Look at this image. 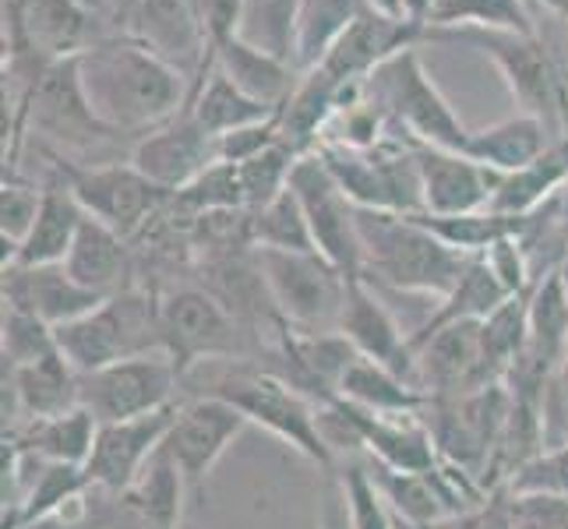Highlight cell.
<instances>
[{
  "mask_svg": "<svg viewBox=\"0 0 568 529\" xmlns=\"http://www.w3.org/2000/svg\"><path fill=\"white\" fill-rule=\"evenodd\" d=\"M301 152H293L283 139L258 152L254 160L241 163V187H244V208L247 212H258L265 208L272 199H280V194L290 187V176H293V166H297Z\"/></svg>",
  "mask_w": 568,
  "mask_h": 529,
  "instance_id": "39",
  "label": "cell"
},
{
  "mask_svg": "<svg viewBox=\"0 0 568 529\" xmlns=\"http://www.w3.org/2000/svg\"><path fill=\"white\" fill-rule=\"evenodd\" d=\"M336 396L346 399L349 406H361L367 414H382V417H420L427 406V396L414 382H406L396 370L364 357H357L354 367L346 370Z\"/></svg>",
  "mask_w": 568,
  "mask_h": 529,
  "instance_id": "33",
  "label": "cell"
},
{
  "mask_svg": "<svg viewBox=\"0 0 568 529\" xmlns=\"http://www.w3.org/2000/svg\"><path fill=\"white\" fill-rule=\"evenodd\" d=\"M280 142V113L268 116L262 124H251V128H241V131H230L220 139V160L223 163H247L254 160L258 152L272 149Z\"/></svg>",
  "mask_w": 568,
  "mask_h": 529,
  "instance_id": "46",
  "label": "cell"
},
{
  "mask_svg": "<svg viewBox=\"0 0 568 529\" xmlns=\"http://www.w3.org/2000/svg\"><path fill=\"white\" fill-rule=\"evenodd\" d=\"M343 424L354 430L361 456L378 462L385 469H399V474H427L442 462L438 445L430 438V430L420 417H382V414H367L361 406H349L346 399L332 396L328 403Z\"/></svg>",
  "mask_w": 568,
  "mask_h": 529,
  "instance_id": "21",
  "label": "cell"
},
{
  "mask_svg": "<svg viewBox=\"0 0 568 529\" xmlns=\"http://www.w3.org/2000/svg\"><path fill=\"white\" fill-rule=\"evenodd\" d=\"M251 244L262 251H318L297 191L286 187L265 208L251 212Z\"/></svg>",
  "mask_w": 568,
  "mask_h": 529,
  "instance_id": "38",
  "label": "cell"
},
{
  "mask_svg": "<svg viewBox=\"0 0 568 529\" xmlns=\"http://www.w3.org/2000/svg\"><path fill=\"white\" fill-rule=\"evenodd\" d=\"M367 4L375 8V11H382V14H388V18H403V22H406L403 0H367Z\"/></svg>",
  "mask_w": 568,
  "mask_h": 529,
  "instance_id": "49",
  "label": "cell"
},
{
  "mask_svg": "<svg viewBox=\"0 0 568 529\" xmlns=\"http://www.w3.org/2000/svg\"><path fill=\"white\" fill-rule=\"evenodd\" d=\"M128 163L142 176H149L160 191L178 194L212 163H220V139L194 121L191 110H184L163 128H152L149 134H142L134 142Z\"/></svg>",
  "mask_w": 568,
  "mask_h": 529,
  "instance_id": "18",
  "label": "cell"
},
{
  "mask_svg": "<svg viewBox=\"0 0 568 529\" xmlns=\"http://www.w3.org/2000/svg\"><path fill=\"white\" fill-rule=\"evenodd\" d=\"M26 116L47 142L61 149H89L106 134H116L92 113L78 74V57L36 71V82L26 89Z\"/></svg>",
  "mask_w": 568,
  "mask_h": 529,
  "instance_id": "14",
  "label": "cell"
},
{
  "mask_svg": "<svg viewBox=\"0 0 568 529\" xmlns=\"http://www.w3.org/2000/svg\"><path fill=\"white\" fill-rule=\"evenodd\" d=\"M95 435H100V420H95L85 406H74V409H68V414L29 420L22 430L4 435V441L26 448V452L47 459V462L85 466L92 456Z\"/></svg>",
  "mask_w": 568,
  "mask_h": 529,
  "instance_id": "32",
  "label": "cell"
},
{
  "mask_svg": "<svg viewBox=\"0 0 568 529\" xmlns=\"http://www.w3.org/2000/svg\"><path fill=\"white\" fill-rule=\"evenodd\" d=\"M244 8H247V0H199V11H202L212 50L230 43V39L237 35Z\"/></svg>",
  "mask_w": 568,
  "mask_h": 529,
  "instance_id": "47",
  "label": "cell"
},
{
  "mask_svg": "<svg viewBox=\"0 0 568 529\" xmlns=\"http://www.w3.org/2000/svg\"><path fill=\"white\" fill-rule=\"evenodd\" d=\"M459 35L498 64L508 89L516 92L523 113L537 116L551 131L565 124L568 82L561 78L551 50L540 43V35L495 32V29H459Z\"/></svg>",
  "mask_w": 568,
  "mask_h": 529,
  "instance_id": "10",
  "label": "cell"
},
{
  "mask_svg": "<svg viewBox=\"0 0 568 529\" xmlns=\"http://www.w3.org/2000/svg\"><path fill=\"white\" fill-rule=\"evenodd\" d=\"M43 205V187L29 184L22 176L8 173L4 187H0V241H4V265L14 262L18 247L29 237V230Z\"/></svg>",
  "mask_w": 568,
  "mask_h": 529,
  "instance_id": "43",
  "label": "cell"
},
{
  "mask_svg": "<svg viewBox=\"0 0 568 529\" xmlns=\"http://www.w3.org/2000/svg\"><path fill=\"white\" fill-rule=\"evenodd\" d=\"M178 406L160 409V414L134 417V420H116L100 424L92 456L85 462V474L92 487H100L106 495H124L128 487L139 480V474L149 466V459L160 452L173 420H178Z\"/></svg>",
  "mask_w": 568,
  "mask_h": 529,
  "instance_id": "19",
  "label": "cell"
},
{
  "mask_svg": "<svg viewBox=\"0 0 568 529\" xmlns=\"http://www.w3.org/2000/svg\"><path fill=\"white\" fill-rule=\"evenodd\" d=\"M57 346L78 367V375H92L128 357L163 353L160 293L131 286L116 297H106L89 315L57 328Z\"/></svg>",
  "mask_w": 568,
  "mask_h": 529,
  "instance_id": "4",
  "label": "cell"
},
{
  "mask_svg": "<svg viewBox=\"0 0 568 529\" xmlns=\"http://www.w3.org/2000/svg\"><path fill=\"white\" fill-rule=\"evenodd\" d=\"M160 332L163 353L178 364L181 378L205 364L254 360L262 353L258 339L244 332L237 318L199 283L160 293Z\"/></svg>",
  "mask_w": 568,
  "mask_h": 529,
  "instance_id": "5",
  "label": "cell"
},
{
  "mask_svg": "<svg viewBox=\"0 0 568 529\" xmlns=\"http://www.w3.org/2000/svg\"><path fill=\"white\" fill-rule=\"evenodd\" d=\"M430 29H495L537 35L526 0H435L427 18Z\"/></svg>",
  "mask_w": 568,
  "mask_h": 529,
  "instance_id": "37",
  "label": "cell"
},
{
  "mask_svg": "<svg viewBox=\"0 0 568 529\" xmlns=\"http://www.w3.org/2000/svg\"><path fill=\"white\" fill-rule=\"evenodd\" d=\"M339 484H343V498H346V516L354 529H399L403 522L396 519V512L388 508V501L382 498L375 477L364 459H349L343 462Z\"/></svg>",
  "mask_w": 568,
  "mask_h": 529,
  "instance_id": "40",
  "label": "cell"
},
{
  "mask_svg": "<svg viewBox=\"0 0 568 529\" xmlns=\"http://www.w3.org/2000/svg\"><path fill=\"white\" fill-rule=\"evenodd\" d=\"M505 529H568V498L558 495H513L501 505Z\"/></svg>",
  "mask_w": 568,
  "mask_h": 529,
  "instance_id": "45",
  "label": "cell"
},
{
  "mask_svg": "<svg viewBox=\"0 0 568 529\" xmlns=\"http://www.w3.org/2000/svg\"><path fill=\"white\" fill-rule=\"evenodd\" d=\"M57 328L39 322L36 315H26V311L4 307V322H0V360H8L14 367L36 364L57 353Z\"/></svg>",
  "mask_w": 568,
  "mask_h": 529,
  "instance_id": "42",
  "label": "cell"
},
{
  "mask_svg": "<svg viewBox=\"0 0 568 529\" xmlns=\"http://www.w3.org/2000/svg\"><path fill=\"white\" fill-rule=\"evenodd\" d=\"M290 187L297 191L304 205L311 237L325 258L343 268L349 279L364 276V244H361V208L349 202V194L328 173L318 152H307L293 166Z\"/></svg>",
  "mask_w": 568,
  "mask_h": 529,
  "instance_id": "12",
  "label": "cell"
},
{
  "mask_svg": "<svg viewBox=\"0 0 568 529\" xmlns=\"http://www.w3.org/2000/svg\"><path fill=\"white\" fill-rule=\"evenodd\" d=\"M361 244H364V279H378L392 289L445 297L466 265L477 258L448 247L414 215L361 208Z\"/></svg>",
  "mask_w": 568,
  "mask_h": 529,
  "instance_id": "3",
  "label": "cell"
},
{
  "mask_svg": "<svg viewBox=\"0 0 568 529\" xmlns=\"http://www.w3.org/2000/svg\"><path fill=\"white\" fill-rule=\"evenodd\" d=\"M371 11L367 0H304L301 8V35H297V68L301 74L315 71L336 39Z\"/></svg>",
  "mask_w": 568,
  "mask_h": 529,
  "instance_id": "36",
  "label": "cell"
},
{
  "mask_svg": "<svg viewBox=\"0 0 568 529\" xmlns=\"http://www.w3.org/2000/svg\"><path fill=\"white\" fill-rule=\"evenodd\" d=\"M247 427L251 424L241 417V409H233L230 403L215 396H194L181 403L178 420H173L163 448L173 456V462L181 466L191 495H202L212 469L220 466V459L230 452V445L237 441Z\"/></svg>",
  "mask_w": 568,
  "mask_h": 529,
  "instance_id": "16",
  "label": "cell"
},
{
  "mask_svg": "<svg viewBox=\"0 0 568 529\" xmlns=\"http://www.w3.org/2000/svg\"><path fill=\"white\" fill-rule=\"evenodd\" d=\"M417 32L420 29L403 22V18H388V14L371 8L336 39V47L325 53L318 71L328 74L332 82H339V85L364 82V78L371 71H378L388 57H396L399 50L414 47Z\"/></svg>",
  "mask_w": 568,
  "mask_h": 529,
  "instance_id": "25",
  "label": "cell"
},
{
  "mask_svg": "<svg viewBox=\"0 0 568 529\" xmlns=\"http://www.w3.org/2000/svg\"><path fill=\"white\" fill-rule=\"evenodd\" d=\"M128 35L152 50L160 61L187 74L191 82L212 68V43L199 0H131L121 11Z\"/></svg>",
  "mask_w": 568,
  "mask_h": 529,
  "instance_id": "15",
  "label": "cell"
},
{
  "mask_svg": "<svg viewBox=\"0 0 568 529\" xmlns=\"http://www.w3.org/2000/svg\"><path fill=\"white\" fill-rule=\"evenodd\" d=\"M339 332L354 343V349L364 360H375L388 370H396L399 378L417 382V349L409 332L399 328V322L392 318V311L382 304V297L371 289V279H349L346 289V307L339 318ZM424 391V388H420Z\"/></svg>",
  "mask_w": 568,
  "mask_h": 529,
  "instance_id": "22",
  "label": "cell"
},
{
  "mask_svg": "<svg viewBox=\"0 0 568 529\" xmlns=\"http://www.w3.org/2000/svg\"><path fill=\"white\" fill-rule=\"evenodd\" d=\"M212 68H220L233 85L251 95V100H258L272 110H283L290 103L293 89L301 85L297 68H290V64L276 61V57L247 47L237 35H233L230 43L212 50Z\"/></svg>",
  "mask_w": 568,
  "mask_h": 529,
  "instance_id": "30",
  "label": "cell"
},
{
  "mask_svg": "<svg viewBox=\"0 0 568 529\" xmlns=\"http://www.w3.org/2000/svg\"><path fill=\"white\" fill-rule=\"evenodd\" d=\"M508 297H513V293L501 286V279L495 276V268L484 262V254H477V258L466 265L463 279L442 297L435 315H430L417 332H409V339H414V349L420 343H427L430 336H435V332H442L445 325L491 318Z\"/></svg>",
  "mask_w": 568,
  "mask_h": 529,
  "instance_id": "31",
  "label": "cell"
},
{
  "mask_svg": "<svg viewBox=\"0 0 568 529\" xmlns=\"http://www.w3.org/2000/svg\"><path fill=\"white\" fill-rule=\"evenodd\" d=\"M113 508H121V495H106L92 487L82 498L68 501L61 512L32 519L22 529H113Z\"/></svg>",
  "mask_w": 568,
  "mask_h": 529,
  "instance_id": "44",
  "label": "cell"
},
{
  "mask_svg": "<svg viewBox=\"0 0 568 529\" xmlns=\"http://www.w3.org/2000/svg\"><path fill=\"white\" fill-rule=\"evenodd\" d=\"M11 22V50L32 53L43 64L71 61L95 47L106 32L100 29V11L82 0H4Z\"/></svg>",
  "mask_w": 568,
  "mask_h": 529,
  "instance_id": "13",
  "label": "cell"
},
{
  "mask_svg": "<svg viewBox=\"0 0 568 529\" xmlns=\"http://www.w3.org/2000/svg\"><path fill=\"white\" fill-rule=\"evenodd\" d=\"M187 215H209V212H230V208H244V187H241V166L237 163H212L202 176L173 194Z\"/></svg>",
  "mask_w": 568,
  "mask_h": 529,
  "instance_id": "41",
  "label": "cell"
},
{
  "mask_svg": "<svg viewBox=\"0 0 568 529\" xmlns=\"http://www.w3.org/2000/svg\"><path fill=\"white\" fill-rule=\"evenodd\" d=\"M57 173L64 176L78 205L89 220L110 226L124 241L142 237L149 223L170 202V194L155 187L131 163H68L57 160Z\"/></svg>",
  "mask_w": 568,
  "mask_h": 529,
  "instance_id": "9",
  "label": "cell"
},
{
  "mask_svg": "<svg viewBox=\"0 0 568 529\" xmlns=\"http://www.w3.org/2000/svg\"><path fill=\"white\" fill-rule=\"evenodd\" d=\"M328 173L336 176L339 187L349 194L357 208H378L396 215H420L424 212V191H420V170L409 142L385 139L375 149H343V145H322L315 149Z\"/></svg>",
  "mask_w": 568,
  "mask_h": 529,
  "instance_id": "8",
  "label": "cell"
},
{
  "mask_svg": "<svg viewBox=\"0 0 568 529\" xmlns=\"http://www.w3.org/2000/svg\"><path fill=\"white\" fill-rule=\"evenodd\" d=\"M106 297L85 289L61 265H8L4 268V307L26 311L39 322L61 328L74 318L89 315Z\"/></svg>",
  "mask_w": 568,
  "mask_h": 529,
  "instance_id": "24",
  "label": "cell"
},
{
  "mask_svg": "<svg viewBox=\"0 0 568 529\" xmlns=\"http://www.w3.org/2000/svg\"><path fill=\"white\" fill-rule=\"evenodd\" d=\"M191 375H205V388L199 396L230 403L233 409H241L247 424L286 441L293 452L315 462L322 474H336V452H332L322 430L318 403H311L301 388H293L276 370L262 367L258 360H220L191 370Z\"/></svg>",
  "mask_w": 568,
  "mask_h": 529,
  "instance_id": "2",
  "label": "cell"
},
{
  "mask_svg": "<svg viewBox=\"0 0 568 529\" xmlns=\"http://www.w3.org/2000/svg\"><path fill=\"white\" fill-rule=\"evenodd\" d=\"M547 134H551V128L544 121H537L530 113H519V116H508V121L491 124L484 131H469V142L463 152L474 163H480L484 170L505 176V173H516L523 166L537 163L540 155L555 145Z\"/></svg>",
  "mask_w": 568,
  "mask_h": 529,
  "instance_id": "29",
  "label": "cell"
},
{
  "mask_svg": "<svg viewBox=\"0 0 568 529\" xmlns=\"http://www.w3.org/2000/svg\"><path fill=\"white\" fill-rule=\"evenodd\" d=\"M544 8H551L555 14H561V18H568V0H540Z\"/></svg>",
  "mask_w": 568,
  "mask_h": 529,
  "instance_id": "50",
  "label": "cell"
},
{
  "mask_svg": "<svg viewBox=\"0 0 568 529\" xmlns=\"http://www.w3.org/2000/svg\"><path fill=\"white\" fill-rule=\"evenodd\" d=\"M128 4H131V0H106V8H110V11H116V14H121Z\"/></svg>",
  "mask_w": 568,
  "mask_h": 529,
  "instance_id": "52",
  "label": "cell"
},
{
  "mask_svg": "<svg viewBox=\"0 0 568 529\" xmlns=\"http://www.w3.org/2000/svg\"><path fill=\"white\" fill-rule=\"evenodd\" d=\"M364 95L388 116L392 131L406 134L409 145H438L463 152L469 142V131L427 78L414 47L399 50L378 71H371L364 78Z\"/></svg>",
  "mask_w": 568,
  "mask_h": 529,
  "instance_id": "6",
  "label": "cell"
},
{
  "mask_svg": "<svg viewBox=\"0 0 568 529\" xmlns=\"http://www.w3.org/2000/svg\"><path fill=\"white\" fill-rule=\"evenodd\" d=\"M78 74L92 113L110 131L149 134L181 116L191 103L194 82L160 61L131 35H106L78 57Z\"/></svg>",
  "mask_w": 568,
  "mask_h": 529,
  "instance_id": "1",
  "label": "cell"
},
{
  "mask_svg": "<svg viewBox=\"0 0 568 529\" xmlns=\"http://www.w3.org/2000/svg\"><path fill=\"white\" fill-rule=\"evenodd\" d=\"M128 244L131 241H124L121 233H113L110 226L85 215V223L64 258V268L85 289L100 293V297H116V293L139 286L134 283V254Z\"/></svg>",
  "mask_w": 568,
  "mask_h": 529,
  "instance_id": "26",
  "label": "cell"
},
{
  "mask_svg": "<svg viewBox=\"0 0 568 529\" xmlns=\"http://www.w3.org/2000/svg\"><path fill=\"white\" fill-rule=\"evenodd\" d=\"M318 529H354L346 516V498H343V484L339 474H328L325 495H322V512H318Z\"/></svg>",
  "mask_w": 568,
  "mask_h": 529,
  "instance_id": "48",
  "label": "cell"
},
{
  "mask_svg": "<svg viewBox=\"0 0 568 529\" xmlns=\"http://www.w3.org/2000/svg\"><path fill=\"white\" fill-rule=\"evenodd\" d=\"M187 110L209 134H215V139H223L230 131L251 128V124H262L268 116L280 113L258 100H251V95L233 85L220 68H209L199 82H194Z\"/></svg>",
  "mask_w": 568,
  "mask_h": 529,
  "instance_id": "34",
  "label": "cell"
},
{
  "mask_svg": "<svg viewBox=\"0 0 568 529\" xmlns=\"http://www.w3.org/2000/svg\"><path fill=\"white\" fill-rule=\"evenodd\" d=\"M258 251L272 301L290 332H339L349 276L322 251Z\"/></svg>",
  "mask_w": 568,
  "mask_h": 529,
  "instance_id": "7",
  "label": "cell"
},
{
  "mask_svg": "<svg viewBox=\"0 0 568 529\" xmlns=\"http://www.w3.org/2000/svg\"><path fill=\"white\" fill-rule=\"evenodd\" d=\"M561 212H565V223H568V184L561 187Z\"/></svg>",
  "mask_w": 568,
  "mask_h": 529,
  "instance_id": "53",
  "label": "cell"
},
{
  "mask_svg": "<svg viewBox=\"0 0 568 529\" xmlns=\"http://www.w3.org/2000/svg\"><path fill=\"white\" fill-rule=\"evenodd\" d=\"M304 0H247L237 39L262 50L276 61L297 68V35H301ZM301 71V68H297Z\"/></svg>",
  "mask_w": 568,
  "mask_h": 529,
  "instance_id": "35",
  "label": "cell"
},
{
  "mask_svg": "<svg viewBox=\"0 0 568 529\" xmlns=\"http://www.w3.org/2000/svg\"><path fill=\"white\" fill-rule=\"evenodd\" d=\"M181 388L184 378L178 364L166 353H145L82 375V406L100 424H116L178 406Z\"/></svg>",
  "mask_w": 568,
  "mask_h": 529,
  "instance_id": "11",
  "label": "cell"
},
{
  "mask_svg": "<svg viewBox=\"0 0 568 529\" xmlns=\"http://www.w3.org/2000/svg\"><path fill=\"white\" fill-rule=\"evenodd\" d=\"M424 212L427 215H466L484 212L491 205V194L498 184V173L484 170L469 160L466 152L438 149V145H414Z\"/></svg>",
  "mask_w": 568,
  "mask_h": 529,
  "instance_id": "23",
  "label": "cell"
},
{
  "mask_svg": "<svg viewBox=\"0 0 568 529\" xmlns=\"http://www.w3.org/2000/svg\"><path fill=\"white\" fill-rule=\"evenodd\" d=\"M187 495L191 487L181 466L173 462L166 448H160L139 474V480L121 495V505L134 529H181Z\"/></svg>",
  "mask_w": 568,
  "mask_h": 529,
  "instance_id": "28",
  "label": "cell"
},
{
  "mask_svg": "<svg viewBox=\"0 0 568 529\" xmlns=\"http://www.w3.org/2000/svg\"><path fill=\"white\" fill-rule=\"evenodd\" d=\"M0 385H4V435L22 430L29 420H43L82 406V375L61 349L50 357L14 367L8 360Z\"/></svg>",
  "mask_w": 568,
  "mask_h": 529,
  "instance_id": "20",
  "label": "cell"
},
{
  "mask_svg": "<svg viewBox=\"0 0 568 529\" xmlns=\"http://www.w3.org/2000/svg\"><path fill=\"white\" fill-rule=\"evenodd\" d=\"M82 223H85V208L78 205L64 176L53 170V176L43 184V205H39L36 223L11 265H61Z\"/></svg>",
  "mask_w": 568,
  "mask_h": 529,
  "instance_id": "27",
  "label": "cell"
},
{
  "mask_svg": "<svg viewBox=\"0 0 568 529\" xmlns=\"http://www.w3.org/2000/svg\"><path fill=\"white\" fill-rule=\"evenodd\" d=\"M558 279H561V286H565V297H568V247H565V254H561V265H558Z\"/></svg>",
  "mask_w": 568,
  "mask_h": 529,
  "instance_id": "51",
  "label": "cell"
},
{
  "mask_svg": "<svg viewBox=\"0 0 568 529\" xmlns=\"http://www.w3.org/2000/svg\"><path fill=\"white\" fill-rule=\"evenodd\" d=\"M417 382L427 399H466L505 385L487 360L480 322H456L417 346Z\"/></svg>",
  "mask_w": 568,
  "mask_h": 529,
  "instance_id": "17",
  "label": "cell"
}]
</instances>
